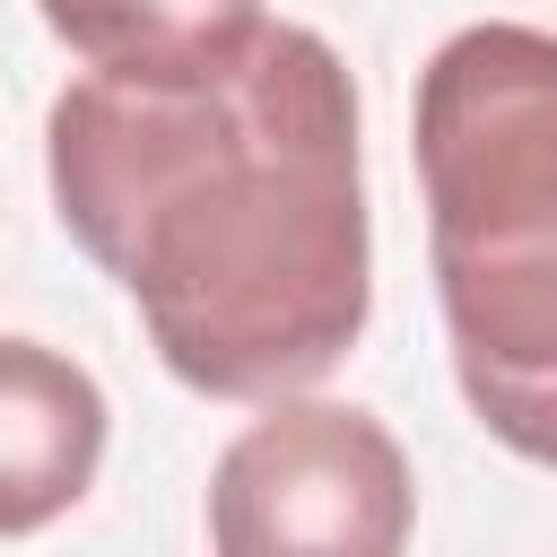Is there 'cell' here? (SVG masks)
I'll return each instance as SVG.
<instances>
[{
    "label": "cell",
    "instance_id": "6da1fadb",
    "mask_svg": "<svg viewBox=\"0 0 557 557\" xmlns=\"http://www.w3.org/2000/svg\"><path fill=\"white\" fill-rule=\"evenodd\" d=\"M70 244L139 305L157 366L209 400L313 392L374 313L357 78L270 26L209 78H70L44 113Z\"/></svg>",
    "mask_w": 557,
    "mask_h": 557
},
{
    "label": "cell",
    "instance_id": "5b68a950",
    "mask_svg": "<svg viewBox=\"0 0 557 557\" xmlns=\"http://www.w3.org/2000/svg\"><path fill=\"white\" fill-rule=\"evenodd\" d=\"M35 17L104 78L183 87L261 35V0H35Z\"/></svg>",
    "mask_w": 557,
    "mask_h": 557
},
{
    "label": "cell",
    "instance_id": "277c9868",
    "mask_svg": "<svg viewBox=\"0 0 557 557\" xmlns=\"http://www.w3.org/2000/svg\"><path fill=\"white\" fill-rule=\"evenodd\" d=\"M104 392L44 339H0V540L61 522L104 470Z\"/></svg>",
    "mask_w": 557,
    "mask_h": 557
},
{
    "label": "cell",
    "instance_id": "7a4b0ae2",
    "mask_svg": "<svg viewBox=\"0 0 557 557\" xmlns=\"http://www.w3.org/2000/svg\"><path fill=\"white\" fill-rule=\"evenodd\" d=\"M426 261L470 418L557 470V35L461 26L409 104Z\"/></svg>",
    "mask_w": 557,
    "mask_h": 557
},
{
    "label": "cell",
    "instance_id": "3957f363",
    "mask_svg": "<svg viewBox=\"0 0 557 557\" xmlns=\"http://www.w3.org/2000/svg\"><path fill=\"white\" fill-rule=\"evenodd\" d=\"M409 522V453L357 400L278 392L209 470V540L226 557H392Z\"/></svg>",
    "mask_w": 557,
    "mask_h": 557
}]
</instances>
